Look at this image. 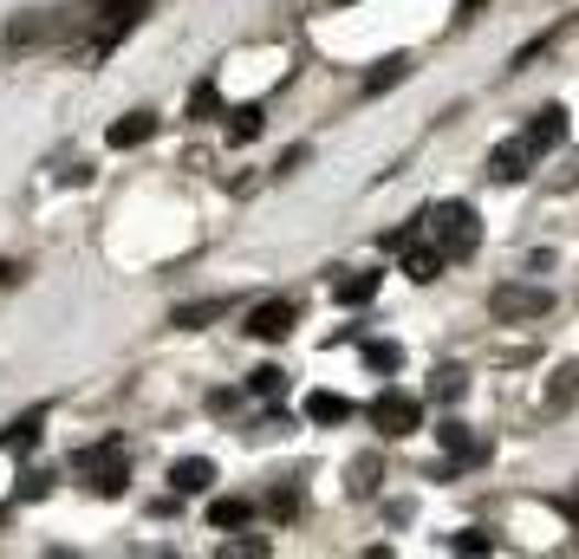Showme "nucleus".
Masks as SVG:
<instances>
[{"label":"nucleus","mask_w":579,"mask_h":559,"mask_svg":"<svg viewBox=\"0 0 579 559\" xmlns=\"http://www.w3.org/2000/svg\"><path fill=\"white\" fill-rule=\"evenodd\" d=\"M424 221H430L436 248H443L449 261L476 254V241H482V221H476V209H469V202H436V209H424Z\"/></svg>","instance_id":"1"},{"label":"nucleus","mask_w":579,"mask_h":559,"mask_svg":"<svg viewBox=\"0 0 579 559\" xmlns=\"http://www.w3.org/2000/svg\"><path fill=\"white\" fill-rule=\"evenodd\" d=\"M73 469H78V475H91V482H85L91 494H124V475H131L118 442H91V449H78Z\"/></svg>","instance_id":"2"},{"label":"nucleus","mask_w":579,"mask_h":559,"mask_svg":"<svg viewBox=\"0 0 579 559\" xmlns=\"http://www.w3.org/2000/svg\"><path fill=\"white\" fill-rule=\"evenodd\" d=\"M364 417H371V429H384V436H417V429H424V404H417L411 391H397V384H391V391H378V397H371V410H364Z\"/></svg>","instance_id":"3"},{"label":"nucleus","mask_w":579,"mask_h":559,"mask_svg":"<svg viewBox=\"0 0 579 559\" xmlns=\"http://www.w3.org/2000/svg\"><path fill=\"white\" fill-rule=\"evenodd\" d=\"M489 313L507 319V326H514V319H547V313H554V293H547V286H514V280H507V286L489 293Z\"/></svg>","instance_id":"4"},{"label":"nucleus","mask_w":579,"mask_h":559,"mask_svg":"<svg viewBox=\"0 0 579 559\" xmlns=\"http://www.w3.org/2000/svg\"><path fill=\"white\" fill-rule=\"evenodd\" d=\"M567 131H573V124H567V105H540V111L527 118V131H521V143H527V156L540 163L547 150H560V143H567Z\"/></svg>","instance_id":"5"},{"label":"nucleus","mask_w":579,"mask_h":559,"mask_svg":"<svg viewBox=\"0 0 579 559\" xmlns=\"http://www.w3.org/2000/svg\"><path fill=\"white\" fill-rule=\"evenodd\" d=\"M436 442L449 449V469H469V462H489V442H476V436H469V423H443V429H436ZM449 469H443V475H449Z\"/></svg>","instance_id":"6"},{"label":"nucleus","mask_w":579,"mask_h":559,"mask_svg":"<svg viewBox=\"0 0 579 559\" xmlns=\"http://www.w3.org/2000/svg\"><path fill=\"white\" fill-rule=\"evenodd\" d=\"M293 332V299H267L248 313V339H287Z\"/></svg>","instance_id":"7"},{"label":"nucleus","mask_w":579,"mask_h":559,"mask_svg":"<svg viewBox=\"0 0 579 559\" xmlns=\"http://www.w3.org/2000/svg\"><path fill=\"white\" fill-rule=\"evenodd\" d=\"M527 169H534V156H527V143L521 138H507V143L489 150V176H495V183H521Z\"/></svg>","instance_id":"8"},{"label":"nucleus","mask_w":579,"mask_h":559,"mask_svg":"<svg viewBox=\"0 0 579 559\" xmlns=\"http://www.w3.org/2000/svg\"><path fill=\"white\" fill-rule=\"evenodd\" d=\"M170 489L176 494H209L216 489V462H209V456H183V462L170 469Z\"/></svg>","instance_id":"9"},{"label":"nucleus","mask_w":579,"mask_h":559,"mask_svg":"<svg viewBox=\"0 0 579 559\" xmlns=\"http://www.w3.org/2000/svg\"><path fill=\"white\" fill-rule=\"evenodd\" d=\"M156 138V111H131V118H118V124H111V150H138V143H150Z\"/></svg>","instance_id":"10"},{"label":"nucleus","mask_w":579,"mask_h":559,"mask_svg":"<svg viewBox=\"0 0 579 559\" xmlns=\"http://www.w3.org/2000/svg\"><path fill=\"white\" fill-rule=\"evenodd\" d=\"M40 429H46V410H26V417H20L7 436H0V449H7V456H26V449L40 442Z\"/></svg>","instance_id":"11"},{"label":"nucleus","mask_w":579,"mask_h":559,"mask_svg":"<svg viewBox=\"0 0 579 559\" xmlns=\"http://www.w3.org/2000/svg\"><path fill=\"white\" fill-rule=\"evenodd\" d=\"M346 417H352V404H346L339 391H313V397H306V423H326V429H332V423H346Z\"/></svg>","instance_id":"12"},{"label":"nucleus","mask_w":579,"mask_h":559,"mask_svg":"<svg viewBox=\"0 0 579 559\" xmlns=\"http://www.w3.org/2000/svg\"><path fill=\"white\" fill-rule=\"evenodd\" d=\"M443 267H449V254H443V248H417V241L404 248V274H411V280H436Z\"/></svg>","instance_id":"13"},{"label":"nucleus","mask_w":579,"mask_h":559,"mask_svg":"<svg viewBox=\"0 0 579 559\" xmlns=\"http://www.w3.org/2000/svg\"><path fill=\"white\" fill-rule=\"evenodd\" d=\"M267 131V111L261 105H241V111H228V143H254Z\"/></svg>","instance_id":"14"},{"label":"nucleus","mask_w":579,"mask_h":559,"mask_svg":"<svg viewBox=\"0 0 579 559\" xmlns=\"http://www.w3.org/2000/svg\"><path fill=\"white\" fill-rule=\"evenodd\" d=\"M254 520V501H209V527H221V534H234V527H248Z\"/></svg>","instance_id":"15"},{"label":"nucleus","mask_w":579,"mask_h":559,"mask_svg":"<svg viewBox=\"0 0 579 559\" xmlns=\"http://www.w3.org/2000/svg\"><path fill=\"white\" fill-rule=\"evenodd\" d=\"M221 313H228V299H196V306H176V313H170V326L196 332V326H209V319H221Z\"/></svg>","instance_id":"16"},{"label":"nucleus","mask_w":579,"mask_h":559,"mask_svg":"<svg viewBox=\"0 0 579 559\" xmlns=\"http://www.w3.org/2000/svg\"><path fill=\"white\" fill-rule=\"evenodd\" d=\"M378 280L384 274H346L339 286H332V299H339V306H364V299L378 293Z\"/></svg>","instance_id":"17"},{"label":"nucleus","mask_w":579,"mask_h":559,"mask_svg":"<svg viewBox=\"0 0 579 559\" xmlns=\"http://www.w3.org/2000/svg\"><path fill=\"white\" fill-rule=\"evenodd\" d=\"M573 397H579V364H560L554 384H547V410H567Z\"/></svg>","instance_id":"18"},{"label":"nucleus","mask_w":579,"mask_h":559,"mask_svg":"<svg viewBox=\"0 0 579 559\" xmlns=\"http://www.w3.org/2000/svg\"><path fill=\"white\" fill-rule=\"evenodd\" d=\"M40 33H53V13H20V20L7 26V46H33Z\"/></svg>","instance_id":"19"},{"label":"nucleus","mask_w":579,"mask_h":559,"mask_svg":"<svg viewBox=\"0 0 579 559\" xmlns=\"http://www.w3.org/2000/svg\"><path fill=\"white\" fill-rule=\"evenodd\" d=\"M189 118H196V124H209V118H221V91H216V78H203V85L189 91Z\"/></svg>","instance_id":"20"},{"label":"nucleus","mask_w":579,"mask_h":559,"mask_svg":"<svg viewBox=\"0 0 579 559\" xmlns=\"http://www.w3.org/2000/svg\"><path fill=\"white\" fill-rule=\"evenodd\" d=\"M364 364H371V371H384V377H391V371H397V364H404V351L391 346V339H371V346H364Z\"/></svg>","instance_id":"21"},{"label":"nucleus","mask_w":579,"mask_h":559,"mask_svg":"<svg viewBox=\"0 0 579 559\" xmlns=\"http://www.w3.org/2000/svg\"><path fill=\"white\" fill-rule=\"evenodd\" d=\"M248 391H254V397H281V391H287V371H281V364H261V371L248 377Z\"/></svg>","instance_id":"22"},{"label":"nucleus","mask_w":579,"mask_h":559,"mask_svg":"<svg viewBox=\"0 0 579 559\" xmlns=\"http://www.w3.org/2000/svg\"><path fill=\"white\" fill-rule=\"evenodd\" d=\"M352 494H378V456H359V462H352Z\"/></svg>","instance_id":"23"},{"label":"nucleus","mask_w":579,"mask_h":559,"mask_svg":"<svg viewBox=\"0 0 579 559\" xmlns=\"http://www.w3.org/2000/svg\"><path fill=\"white\" fill-rule=\"evenodd\" d=\"M404 72H411V59H384V66L371 72V78H364V91H391V85H397Z\"/></svg>","instance_id":"24"},{"label":"nucleus","mask_w":579,"mask_h":559,"mask_svg":"<svg viewBox=\"0 0 579 559\" xmlns=\"http://www.w3.org/2000/svg\"><path fill=\"white\" fill-rule=\"evenodd\" d=\"M462 391H469V371H456V364H443V371H436V397H449V404H456Z\"/></svg>","instance_id":"25"},{"label":"nucleus","mask_w":579,"mask_h":559,"mask_svg":"<svg viewBox=\"0 0 579 559\" xmlns=\"http://www.w3.org/2000/svg\"><path fill=\"white\" fill-rule=\"evenodd\" d=\"M449 547H456V553H495V534H482V527H462Z\"/></svg>","instance_id":"26"},{"label":"nucleus","mask_w":579,"mask_h":559,"mask_svg":"<svg viewBox=\"0 0 579 559\" xmlns=\"http://www.w3.org/2000/svg\"><path fill=\"white\" fill-rule=\"evenodd\" d=\"M221 553H234V559H254V553H267V540H261V534H241V540H228Z\"/></svg>","instance_id":"27"},{"label":"nucleus","mask_w":579,"mask_h":559,"mask_svg":"<svg viewBox=\"0 0 579 559\" xmlns=\"http://www.w3.org/2000/svg\"><path fill=\"white\" fill-rule=\"evenodd\" d=\"M267 507H274L281 520H293V514H299V489H274V501H267Z\"/></svg>","instance_id":"28"},{"label":"nucleus","mask_w":579,"mask_h":559,"mask_svg":"<svg viewBox=\"0 0 579 559\" xmlns=\"http://www.w3.org/2000/svg\"><path fill=\"white\" fill-rule=\"evenodd\" d=\"M46 489H53V475H40V469H33V475H20V501H40Z\"/></svg>","instance_id":"29"},{"label":"nucleus","mask_w":579,"mask_h":559,"mask_svg":"<svg viewBox=\"0 0 579 559\" xmlns=\"http://www.w3.org/2000/svg\"><path fill=\"white\" fill-rule=\"evenodd\" d=\"M482 7H489V0H456V26H469V20H476Z\"/></svg>","instance_id":"30"},{"label":"nucleus","mask_w":579,"mask_h":559,"mask_svg":"<svg viewBox=\"0 0 579 559\" xmlns=\"http://www.w3.org/2000/svg\"><path fill=\"white\" fill-rule=\"evenodd\" d=\"M560 514H567V520L579 527V501H560Z\"/></svg>","instance_id":"31"},{"label":"nucleus","mask_w":579,"mask_h":559,"mask_svg":"<svg viewBox=\"0 0 579 559\" xmlns=\"http://www.w3.org/2000/svg\"><path fill=\"white\" fill-rule=\"evenodd\" d=\"M0 527H7V507H0Z\"/></svg>","instance_id":"32"},{"label":"nucleus","mask_w":579,"mask_h":559,"mask_svg":"<svg viewBox=\"0 0 579 559\" xmlns=\"http://www.w3.org/2000/svg\"><path fill=\"white\" fill-rule=\"evenodd\" d=\"M332 7H346V0H332Z\"/></svg>","instance_id":"33"},{"label":"nucleus","mask_w":579,"mask_h":559,"mask_svg":"<svg viewBox=\"0 0 579 559\" xmlns=\"http://www.w3.org/2000/svg\"><path fill=\"white\" fill-rule=\"evenodd\" d=\"M0 274H7V267H0Z\"/></svg>","instance_id":"34"}]
</instances>
